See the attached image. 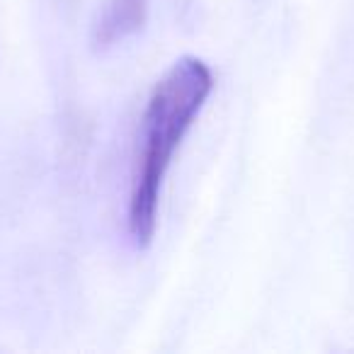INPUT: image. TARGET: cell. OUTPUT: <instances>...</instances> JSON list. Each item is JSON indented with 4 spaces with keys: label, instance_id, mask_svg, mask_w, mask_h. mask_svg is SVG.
Here are the masks:
<instances>
[{
    "label": "cell",
    "instance_id": "obj_1",
    "mask_svg": "<svg viewBox=\"0 0 354 354\" xmlns=\"http://www.w3.org/2000/svg\"><path fill=\"white\" fill-rule=\"evenodd\" d=\"M214 71L197 56L175 61L156 83L141 124V151L129 194V233L138 248L151 245L158 228V207L175 151L197 122L214 93Z\"/></svg>",
    "mask_w": 354,
    "mask_h": 354
},
{
    "label": "cell",
    "instance_id": "obj_2",
    "mask_svg": "<svg viewBox=\"0 0 354 354\" xmlns=\"http://www.w3.org/2000/svg\"><path fill=\"white\" fill-rule=\"evenodd\" d=\"M148 17V0H104L93 25V44L109 49L122 44L127 37L143 30Z\"/></svg>",
    "mask_w": 354,
    "mask_h": 354
}]
</instances>
